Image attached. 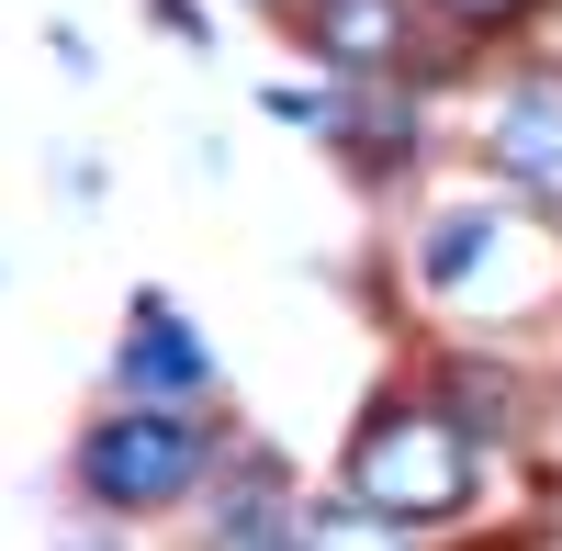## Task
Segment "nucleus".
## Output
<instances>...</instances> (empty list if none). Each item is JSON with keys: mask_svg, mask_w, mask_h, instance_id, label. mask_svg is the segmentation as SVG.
Returning a JSON list of instances; mask_svg holds the SVG:
<instances>
[{"mask_svg": "<svg viewBox=\"0 0 562 551\" xmlns=\"http://www.w3.org/2000/svg\"><path fill=\"white\" fill-rule=\"evenodd\" d=\"M461 23H506V12H529V0H450Z\"/></svg>", "mask_w": 562, "mask_h": 551, "instance_id": "obj_8", "label": "nucleus"}, {"mask_svg": "<svg viewBox=\"0 0 562 551\" xmlns=\"http://www.w3.org/2000/svg\"><path fill=\"white\" fill-rule=\"evenodd\" d=\"M124 383H135V394H192V383H203V338L180 327L169 304H135V338H124Z\"/></svg>", "mask_w": 562, "mask_h": 551, "instance_id": "obj_5", "label": "nucleus"}, {"mask_svg": "<svg viewBox=\"0 0 562 551\" xmlns=\"http://www.w3.org/2000/svg\"><path fill=\"white\" fill-rule=\"evenodd\" d=\"M338 135L360 147V169H394V158H405V113H394V102H360V113H338Z\"/></svg>", "mask_w": 562, "mask_h": 551, "instance_id": "obj_7", "label": "nucleus"}, {"mask_svg": "<svg viewBox=\"0 0 562 551\" xmlns=\"http://www.w3.org/2000/svg\"><path fill=\"white\" fill-rule=\"evenodd\" d=\"M495 169L518 180L529 203L562 214V79H518V90H506V113H495Z\"/></svg>", "mask_w": 562, "mask_h": 551, "instance_id": "obj_3", "label": "nucleus"}, {"mask_svg": "<svg viewBox=\"0 0 562 551\" xmlns=\"http://www.w3.org/2000/svg\"><path fill=\"white\" fill-rule=\"evenodd\" d=\"M214 551H281V540H270V529H259V518H248V529H225V540H214Z\"/></svg>", "mask_w": 562, "mask_h": 551, "instance_id": "obj_9", "label": "nucleus"}, {"mask_svg": "<svg viewBox=\"0 0 562 551\" xmlns=\"http://www.w3.org/2000/svg\"><path fill=\"white\" fill-rule=\"evenodd\" d=\"M461 495H473V439H461L450 417H428V405H394V417H371L360 450H349V507L371 518H450Z\"/></svg>", "mask_w": 562, "mask_h": 551, "instance_id": "obj_1", "label": "nucleus"}, {"mask_svg": "<svg viewBox=\"0 0 562 551\" xmlns=\"http://www.w3.org/2000/svg\"><path fill=\"white\" fill-rule=\"evenodd\" d=\"M192 473H203V439L180 417H158V405L90 428V450H79V484L102 495V507H169V495H192Z\"/></svg>", "mask_w": 562, "mask_h": 551, "instance_id": "obj_2", "label": "nucleus"}, {"mask_svg": "<svg viewBox=\"0 0 562 551\" xmlns=\"http://www.w3.org/2000/svg\"><path fill=\"white\" fill-rule=\"evenodd\" d=\"M315 45H326V68H394L405 57V12L394 0H315Z\"/></svg>", "mask_w": 562, "mask_h": 551, "instance_id": "obj_4", "label": "nucleus"}, {"mask_svg": "<svg viewBox=\"0 0 562 551\" xmlns=\"http://www.w3.org/2000/svg\"><path fill=\"white\" fill-rule=\"evenodd\" d=\"M304 551H416L394 518H371V507H315L304 518Z\"/></svg>", "mask_w": 562, "mask_h": 551, "instance_id": "obj_6", "label": "nucleus"}]
</instances>
